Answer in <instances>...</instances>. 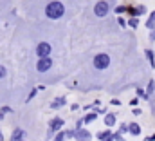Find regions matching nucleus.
Returning <instances> with one entry per match:
<instances>
[{"label": "nucleus", "mask_w": 155, "mask_h": 141, "mask_svg": "<svg viewBox=\"0 0 155 141\" xmlns=\"http://www.w3.org/2000/svg\"><path fill=\"white\" fill-rule=\"evenodd\" d=\"M63 13H65V5H63L61 2H58V0H52V2H49V4L45 5V15H47V18H51V20L61 18Z\"/></svg>", "instance_id": "nucleus-1"}, {"label": "nucleus", "mask_w": 155, "mask_h": 141, "mask_svg": "<svg viewBox=\"0 0 155 141\" xmlns=\"http://www.w3.org/2000/svg\"><path fill=\"white\" fill-rule=\"evenodd\" d=\"M108 65H110V56L107 53H99L94 56V67L97 70H105Z\"/></svg>", "instance_id": "nucleus-2"}, {"label": "nucleus", "mask_w": 155, "mask_h": 141, "mask_svg": "<svg viewBox=\"0 0 155 141\" xmlns=\"http://www.w3.org/2000/svg\"><path fill=\"white\" fill-rule=\"evenodd\" d=\"M108 11H110V5H108V2H105V0H99V2L94 5V15H96V16H99V18L107 16V15H108Z\"/></svg>", "instance_id": "nucleus-3"}, {"label": "nucleus", "mask_w": 155, "mask_h": 141, "mask_svg": "<svg viewBox=\"0 0 155 141\" xmlns=\"http://www.w3.org/2000/svg\"><path fill=\"white\" fill-rule=\"evenodd\" d=\"M51 67H52V60H51L49 56L38 58V64H36V70H38V72H47Z\"/></svg>", "instance_id": "nucleus-4"}, {"label": "nucleus", "mask_w": 155, "mask_h": 141, "mask_svg": "<svg viewBox=\"0 0 155 141\" xmlns=\"http://www.w3.org/2000/svg\"><path fill=\"white\" fill-rule=\"evenodd\" d=\"M51 43H47V42H41L38 43V47H36V54H38V58H45V56H49L51 54Z\"/></svg>", "instance_id": "nucleus-5"}, {"label": "nucleus", "mask_w": 155, "mask_h": 141, "mask_svg": "<svg viewBox=\"0 0 155 141\" xmlns=\"http://www.w3.org/2000/svg\"><path fill=\"white\" fill-rule=\"evenodd\" d=\"M132 16H141V15H144L146 13V5H135V7H128L126 9Z\"/></svg>", "instance_id": "nucleus-6"}, {"label": "nucleus", "mask_w": 155, "mask_h": 141, "mask_svg": "<svg viewBox=\"0 0 155 141\" xmlns=\"http://www.w3.org/2000/svg\"><path fill=\"white\" fill-rule=\"evenodd\" d=\"M61 127H63V119H61V118H54V119L51 121V134H52L54 130L61 129Z\"/></svg>", "instance_id": "nucleus-7"}, {"label": "nucleus", "mask_w": 155, "mask_h": 141, "mask_svg": "<svg viewBox=\"0 0 155 141\" xmlns=\"http://www.w3.org/2000/svg\"><path fill=\"white\" fill-rule=\"evenodd\" d=\"M128 132L134 134V136H139V134H141V127H139L137 123H130V125H128Z\"/></svg>", "instance_id": "nucleus-8"}, {"label": "nucleus", "mask_w": 155, "mask_h": 141, "mask_svg": "<svg viewBox=\"0 0 155 141\" xmlns=\"http://www.w3.org/2000/svg\"><path fill=\"white\" fill-rule=\"evenodd\" d=\"M105 125L107 127H114L116 125V114H107L105 116Z\"/></svg>", "instance_id": "nucleus-9"}, {"label": "nucleus", "mask_w": 155, "mask_h": 141, "mask_svg": "<svg viewBox=\"0 0 155 141\" xmlns=\"http://www.w3.org/2000/svg\"><path fill=\"white\" fill-rule=\"evenodd\" d=\"M22 139H24V130H22V129H16V130L13 132L11 141H22Z\"/></svg>", "instance_id": "nucleus-10"}, {"label": "nucleus", "mask_w": 155, "mask_h": 141, "mask_svg": "<svg viewBox=\"0 0 155 141\" xmlns=\"http://www.w3.org/2000/svg\"><path fill=\"white\" fill-rule=\"evenodd\" d=\"M78 138H79V141H88L90 139V132H87V130H78Z\"/></svg>", "instance_id": "nucleus-11"}, {"label": "nucleus", "mask_w": 155, "mask_h": 141, "mask_svg": "<svg viewBox=\"0 0 155 141\" xmlns=\"http://www.w3.org/2000/svg\"><path fill=\"white\" fill-rule=\"evenodd\" d=\"M146 58L150 60V67H155V58H153V51H152V49L146 51Z\"/></svg>", "instance_id": "nucleus-12"}, {"label": "nucleus", "mask_w": 155, "mask_h": 141, "mask_svg": "<svg viewBox=\"0 0 155 141\" xmlns=\"http://www.w3.org/2000/svg\"><path fill=\"white\" fill-rule=\"evenodd\" d=\"M128 26H130V27H134V29H135V27H137V26H139V18H137V16H132V18H130V20H128Z\"/></svg>", "instance_id": "nucleus-13"}, {"label": "nucleus", "mask_w": 155, "mask_h": 141, "mask_svg": "<svg viewBox=\"0 0 155 141\" xmlns=\"http://www.w3.org/2000/svg\"><path fill=\"white\" fill-rule=\"evenodd\" d=\"M96 119V114H88V116H85L83 119H81V123H90V121H94Z\"/></svg>", "instance_id": "nucleus-14"}, {"label": "nucleus", "mask_w": 155, "mask_h": 141, "mask_svg": "<svg viewBox=\"0 0 155 141\" xmlns=\"http://www.w3.org/2000/svg\"><path fill=\"white\" fill-rule=\"evenodd\" d=\"M112 134L107 130V132H101V134H97V138H99V141H103V139H107V138H110Z\"/></svg>", "instance_id": "nucleus-15"}, {"label": "nucleus", "mask_w": 155, "mask_h": 141, "mask_svg": "<svg viewBox=\"0 0 155 141\" xmlns=\"http://www.w3.org/2000/svg\"><path fill=\"white\" fill-rule=\"evenodd\" d=\"M126 9H128L126 5H117V7H116V13H117V15H121V13H124Z\"/></svg>", "instance_id": "nucleus-16"}, {"label": "nucleus", "mask_w": 155, "mask_h": 141, "mask_svg": "<svg viewBox=\"0 0 155 141\" xmlns=\"http://www.w3.org/2000/svg\"><path fill=\"white\" fill-rule=\"evenodd\" d=\"M5 74H7L5 67H4V65H0V80H2V78H5Z\"/></svg>", "instance_id": "nucleus-17"}, {"label": "nucleus", "mask_w": 155, "mask_h": 141, "mask_svg": "<svg viewBox=\"0 0 155 141\" xmlns=\"http://www.w3.org/2000/svg\"><path fill=\"white\" fill-rule=\"evenodd\" d=\"M63 139H65V134H63V132L56 134V138H54V141H63Z\"/></svg>", "instance_id": "nucleus-18"}, {"label": "nucleus", "mask_w": 155, "mask_h": 141, "mask_svg": "<svg viewBox=\"0 0 155 141\" xmlns=\"http://www.w3.org/2000/svg\"><path fill=\"white\" fill-rule=\"evenodd\" d=\"M63 103H65V100H63V98H60L58 101H54V103H52V107H60V105H63Z\"/></svg>", "instance_id": "nucleus-19"}, {"label": "nucleus", "mask_w": 155, "mask_h": 141, "mask_svg": "<svg viewBox=\"0 0 155 141\" xmlns=\"http://www.w3.org/2000/svg\"><path fill=\"white\" fill-rule=\"evenodd\" d=\"M146 27H148V29H155V22H152V20L148 18V22H146Z\"/></svg>", "instance_id": "nucleus-20"}, {"label": "nucleus", "mask_w": 155, "mask_h": 141, "mask_svg": "<svg viewBox=\"0 0 155 141\" xmlns=\"http://www.w3.org/2000/svg\"><path fill=\"white\" fill-rule=\"evenodd\" d=\"M150 42H155V29H150Z\"/></svg>", "instance_id": "nucleus-21"}, {"label": "nucleus", "mask_w": 155, "mask_h": 141, "mask_svg": "<svg viewBox=\"0 0 155 141\" xmlns=\"http://www.w3.org/2000/svg\"><path fill=\"white\" fill-rule=\"evenodd\" d=\"M153 87H155V83H153V81H150V87H148V96L153 92Z\"/></svg>", "instance_id": "nucleus-22"}, {"label": "nucleus", "mask_w": 155, "mask_h": 141, "mask_svg": "<svg viewBox=\"0 0 155 141\" xmlns=\"http://www.w3.org/2000/svg\"><path fill=\"white\" fill-rule=\"evenodd\" d=\"M117 22H119V26H121V27H124V26H126V22H124L123 18H117Z\"/></svg>", "instance_id": "nucleus-23"}, {"label": "nucleus", "mask_w": 155, "mask_h": 141, "mask_svg": "<svg viewBox=\"0 0 155 141\" xmlns=\"http://www.w3.org/2000/svg\"><path fill=\"white\" fill-rule=\"evenodd\" d=\"M150 20H152V22H155V11L152 13V15H150Z\"/></svg>", "instance_id": "nucleus-24"}, {"label": "nucleus", "mask_w": 155, "mask_h": 141, "mask_svg": "<svg viewBox=\"0 0 155 141\" xmlns=\"http://www.w3.org/2000/svg\"><path fill=\"white\" fill-rule=\"evenodd\" d=\"M103 141H112V136H110V138H107V139H103Z\"/></svg>", "instance_id": "nucleus-25"}]
</instances>
